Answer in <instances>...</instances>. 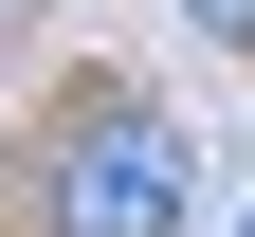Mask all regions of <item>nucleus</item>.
<instances>
[{"instance_id": "obj_1", "label": "nucleus", "mask_w": 255, "mask_h": 237, "mask_svg": "<svg viewBox=\"0 0 255 237\" xmlns=\"http://www.w3.org/2000/svg\"><path fill=\"white\" fill-rule=\"evenodd\" d=\"M37 201H55V237H164L182 219V128L164 110H73L55 164H37Z\"/></svg>"}, {"instance_id": "obj_2", "label": "nucleus", "mask_w": 255, "mask_h": 237, "mask_svg": "<svg viewBox=\"0 0 255 237\" xmlns=\"http://www.w3.org/2000/svg\"><path fill=\"white\" fill-rule=\"evenodd\" d=\"M201 18H219V37H255V0H201Z\"/></svg>"}]
</instances>
